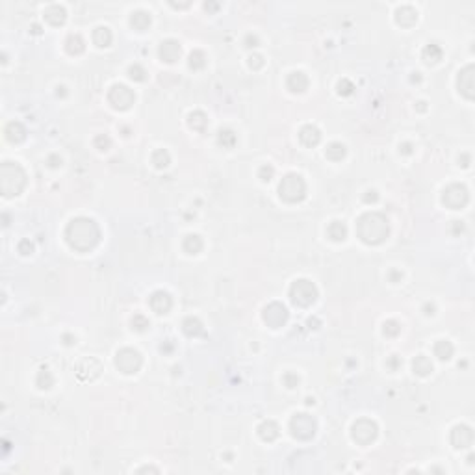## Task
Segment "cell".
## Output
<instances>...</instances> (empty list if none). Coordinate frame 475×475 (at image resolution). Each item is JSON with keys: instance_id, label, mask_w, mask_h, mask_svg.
<instances>
[{"instance_id": "277c9868", "label": "cell", "mask_w": 475, "mask_h": 475, "mask_svg": "<svg viewBox=\"0 0 475 475\" xmlns=\"http://www.w3.org/2000/svg\"><path fill=\"white\" fill-rule=\"evenodd\" d=\"M278 193H280V199L288 201V203L303 201L306 193L305 180L299 177V175H288V177L282 178V182L278 186Z\"/></svg>"}, {"instance_id": "ab89813d", "label": "cell", "mask_w": 475, "mask_h": 475, "mask_svg": "<svg viewBox=\"0 0 475 475\" xmlns=\"http://www.w3.org/2000/svg\"><path fill=\"white\" fill-rule=\"evenodd\" d=\"M273 175H275V169H273L271 165H264V167H260V171H258V177L262 178L264 182H270L271 178H273Z\"/></svg>"}, {"instance_id": "8992f818", "label": "cell", "mask_w": 475, "mask_h": 475, "mask_svg": "<svg viewBox=\"0 0 475 475\" xmlns=\"http://www.w3.org/2000/svg\"><path fill=\"white\" fill-rule=\"evenodd\" d=\"M290 429H291V434H293L295 438L310 440L314 434H316L318 425H316V419H314L312 416H308V414H297V416L291 418Z\"/></svg>"}, {"instance_id": "1f68e13d", "label": "cell", "mask_w": 475, "mask_h": 475, "mask_svg": "<svg viewBox=\"0 0 475 475\" xmlns=\"http://www.w3.org/2000/svg\"><path fill=\"white\" fill-rule=\"evenodd\" d=\"M440 58H442V49L438 45H427L423 49V60L427 64H434V62H438Z\"/></svg>"}, {"instance_id": "9a60e30c", "label": "cell", "mask_w": 475, "mask_h": 475, "mask_svg": "<svg viewBox=\"0 0 475 475\" xmlns=\"http://www.w3.org/2000/svg\"><path fill=\"white\" fill-rule=\"evenodd\" d=\"M160 56H162L163 62L173 64V62L178 60V56H180V45H178L175 39H167V41H163L162 47H160Z\"/></svg>"}, {"instance_id": "74e56055", "label": "cell", "mask_w": 475, "mask_h": 475, "mask_svg": "<svg viewBox=\"0 0 475 475\" xmlns=\"http://www.w3.org/2000/svg\"><path fill=\"white\" fill-rule=\"evenodd\" d=\"M128 74H130V78H132V80L143 82V80H145V74H147V72H145V69H143L141 65L136 64V65H132V67L128 69Z\"/></svg>"}, {"instance_id": "ffe728a7", "label": "cell", "mask_w": 475, "mask_h": 475, "mask_svg": "<svg viewBox=\"0 0 475 475\" xmlns=\"http://www.w3.org/2000/svg\"><path fill=\"white\" fill-rule=\"evenodd\" d=\"M45 17H47V21L52 22V24H62V22L65 21V9L62 6H58V4H52V6L47 7Z\"/></svg>"}, {"instance_id": "6da1fadb", "label": "cell", "mask_w": 475, "mask_h": 475, "mask_svg": "<svg viewBox=\"0 0 475 475\" xmlns=\"http://www.w3.org/2000/svg\"><path fill=\"white\" fill-rule=\"evenodd\" d=\"M65 238L71 247L78 249V251H87L99 243L100 230L93 219L78 217L69 223V227L65 230Z\"/></svg>"}, {"instance_id": "e0dca14e", "label": "cell", "mask_w": 475, "mask_h": 475, "mask_svg": "<svg viewBox=\"0 0 475 475\" xmlns=\"http://www.w3.org/2000/svg\"><path fill=\"white\" fill-rule=\"evenodd\" d=\"M288 87H290L293 93H303L308 87V78L305 76V72H291L288 76Z\"/></svg>"}, {"instance_id": "7dc6e473", "label": "cell", "mask_w": 475, "mask_h": 475, "mask_svg": "<svg viewBox=\"0 0 475 475\" xmlns=\"http://www.w3.org/2000/svg\"><path fill=\"white\" fill-rule=\"evenodd\" d=\"M401 152H405V154H410V152H412V147L408 145V143H405L403 147H401Z\"/></svg>"}, {"instance_id": "d6986e66", "label": "cell", "mask_w": 475, "mask_h": 475, "mask_svg": "<svg viewBox=\"0 0 475 475\" xmlns=\"http://www.w3.org/2000/svg\"><path fill=\"white\" fill-rule=\"evenodd\" d=\"M327 234L333 241H343L345 236H347V227L343 223H340V221H333L329 225V228H327Z\"/></svg>"}, {"instance_id": "7a4b0ae2", "label": "cell", "mask_w": 475, "mask_h": 475, "mask_svg": "<svg viewBox=\"0 0 475 475\" xmlns=\"http://www.w3.org/2000/svg\"><path fill=\"white\" fill-rule=\"evenodd\" d=\"M356 230H358V236H360V240L364 243L377 245V243L384 241V238L390 232V227H388V219L384 217L383 213L368 212L358 219Z\"/></svg>"}, {"instance_id": "7bdbcfd3", "label": "cell", "mask_w": 475, "mask_h": 475, "mask_svg": "<svg viewBox=\"0 0 475 475\" xmlns=\"http://www.w3.org/2000/svg\"><path fill=\"white\" fill-rule=\"evenodd\" d=\"M284 383H286L288 388H295L299 383V377L293 375V373H286V375H284Z\"/></svg>"}, {"instance_id": "83f0119b", "label": "cell", "mask_w": 475, "mask_h": 475, "mask_svg": "<svg viewBox=\"0 0 475 475\" xmlns=\"http://www.w3.org/2000/svg\"><path fill=\"white\" fill-rule=\"evenodd\" d=\"M343 156H345V147H343L341 143L334 141V143H331V145L327 147V158H329V160L338 162V160H341Z\"/></svg>"}, {"instance_id": "d590c367", "label": "cell", "mask_w": 475, "mask_h": 475, "mask_svg": "<svg viewBox=\"0 0 475 475\" xmlns=\"http://www.w3.org/2000/svg\"><path fill=\"white\" fill-rule=\"evenodd\" d=\"M219 141H221V145H225V147H234L236 134L232 132V130H221V132H219Z\"/></svg>"}, {"instance_id": "603a6c76", "label": "cell", "mask_w": 475, "mask_h": 475, "mask_svg": "<svg viewBox=\"0 0 475 475\" xmlns=\"http://www.w3.org/2000/svg\"><path fill=\"white\" fill-rule=\"evenodd\" d=\"M434 355L438 356L440 360H449L453 355V345L447 340H440L434 343Z\"/></svg>"}, {"instance_id": "2e32d148", "label": "cell", "mask_w": 475, "mask_h": 475, "mask_svg": "<svg viewBox=\"0 0 475 475\" xmlns=\"http://www.w3.org/2000/svg\"><path fill=\"white\" fill-rule=\"evenodd\" d=\"M299 139L305 143L306 147H314V145H318L319 139H321V134H319V130L314 125H306V127L301 128V132H299Z\"/></svg>"}, {"instance_id": "bcb514c9", "label": "cell", "mask_w": 475, "mask_h": 475, "mask_svg": "<svg viewBox=\"0 0 475 475\" xmlns=\"http://www.w3.org/2000/svg\"><path fill=\"white\" fill-rule=\"evenodd\" d=\"M368 195H364V201L366 203H375L377 201V192H373V190H369V192H366Z\"/></svg>"}, {"instance_id": "c3c4849f", "label": "cell", "mask_w": 475, "mask_h": 475, "mask_svg": "<svg viewBox=\"0 0 475 475\" xmlns=\"http://www.w3.org/2000/svg\"><path fill=\"white\" fill-rule=\"evenodd\" d=\"M137 472H158L156 468H141V470H137Z\"/></svg>"}, {"instance_id": "60d3db41", "label": "cell", "mask_w": 475, "mask_h": 475, "mask_svg": "<svg viewBox=\"0 0 475 475\" xmlns=\"http://www.w3.org/2000/svg\"><path fill=\"white\" fill-rule=\"evenodd\" d=\"M353 89H355V85L351 84L349 80H341L340 84H338V93H340V95H351Z\"/></svg>"}, {"instance_id": "f35d334b", "label": "cell", "mask_w": 475, "mask_h": 475, "mask_svg": "<svg viewBox=\"0 0 475 475\" xmlns=\"http://www.w3.org/2000/svg\"><path fill=\"white\" fill-rule=\"evenodd\" d=\"M132 327H134L136 331H145V329L149 327V319L143 318V316H139V314H137V316H134V318H132Z\"/></svg>"}, {"instance_id": "484cf974", "label": "cell", "mask_w": 475, "mask_h": 475, "mask_svg": "<svg viewBox=\"0 0 475 475\" xmlns=\"http://www.w3.org/2000/svg\"><path fill=\"white\" fill-rule=\"evenodd\" d=\"M93 41L97 43L99 47H108L110 41H112V32H110L106 26H100V28L95 30V34H93Z\"/></svg>"}, {"instance_id": "4fadbf2b", "label": "cell", "mask_w": 475, "mask_h": 475, "mask_svg": "<svg viewBox=\"0 0 475 475\" xmlns=\"http://www.w3.org/2000/svg\"><path fill=\"white\" fill-rule=\"evenodd\" d=\"M474 89H475L474 67H472V65H468V67H466V69L461 72V76H459V91H461L464 97L474 99Z\"/></svg>"}, {"instance_id": "ee69618b", "label": "cell", "mask_w": 475, "mask_h": 475, "mask_svg": "<svg viewBox=\"0 0 475 475\" xmlns=\"http://www.w3.org/2000/svg\"><path fill=\"white\" fill-rule=\"evenodd\" d=\"M32 249H34V245H32L30 241H26V240H24L21 245H19V251H21L22 255H28V253H32Z\"/></svg>"}, {"instance_id": "d6a6232c", "label": "cell", "mask_w": 475, "mask_h": 475, "mask_svg": "<svg viewBox=\"0 0 475 475\" xmlns=\"http://www.w3.org/2000/svg\"><path fill=\"white\" fill-rule=\"evenodd\" d=\"M152 163L156 165L158 169H162V167H167L169 165V152L163 149H158L154 154H152Z\"/></svg>"}, {"instance_id": "8fae6325", "label": "cell", "mask_w": 475, "mask_h": 475, "mask_svg": "<svg viewBox=\"0 0 475 475\" xmlns=\"http://www.w3.org/2000/svg\"><path fill=\"white\" fill-rule=\"evenodd\" d=\"M288 319V310L286 306L280 305V303H271V305L266 306L264 310V321L271 327H280L286 323Z\"/></svg>"}, {"instance_id": "5b68a950", "label": "cell", "mask_w": 475, "mask_h": 475, "mask_svg": "<svg viewBox=\"0 0 475 475\" xmlns=\"http://www.w3.org/2000/svg\"><path fill=\"white\" fill-rule=\"evenodd\" d=\"M290 297H291V301H293L295 305L308 306V305H312L314 301H316V297H318V290H316V286H314L310 280L301 278V280H297V282L291 284Z\"/></svg>"}, {"instance_id": "52a82bcc", "label": "cell", "mask_w": 475, "mask_h": 475, "mask_svg": "<svg viewBox=\"0 0 475 475\" xmlns=\"http://www.w3.org/2000/svg\"><path fill=\"white\" fill-rule=\"evenodd\" d=\"M143 358L141 355L136 351V349H121L117 356H115V366L123 371V373H136L137 369L141 368Z\"/></svg>"}, {"instance_id": "9c48e42d", "label": "cell", "mask_w": 475, "mask_h": 475, "mask_svg": "<svg viewBox=\"0 0 475 475\" xmlns=\"http://www.w3.org/2000/svg\"><path fill=\"white\" fill-rule=\"evenodd\" d=\"M442 203L449 206L451 210H459L468 203V190L462 184H451L444 190L442 195Z\"/></svg>"}, {"instance_id": "d4e9b609", "label": "cell", "mask_w": 475, "mask_h": 475, "mask_svg": "<svg viewBox=\"0 0 475 475\" xmlns=\"http://www.w3.org/2000/svg\"><path fill=\"white\" fill-rule=\"evenodd\" d=\"M182 329L188 336H199L203 333V323L197 318H186L184 323H182Z\"/></svg>"}, {"instance_id": "f546056e", "label": "cell", "mask_w": 475, "mask_h": 475, "mask_svg": "<svg viewBox=\"0 0 475 475\" xmlns=\"http://www.w3.org/2000/svg\"><path fill=\"white\" fill-rule=\"evenodd\" d=\"M407 17H408V22H410V24H414V22L418 21V13H416L410 6L399 7V9H397V22H399V24H405V19H407Z\"/></svg>"}, {"instance_id": "cb8c5ba5", "label": "cell", "mask_w": 475, "mask_h": 475, "mask_svg": "<svg viewBox=\"0 0 475 475\" xmlns=\"http://www.w3.org/2000/svg\"><path fill=\"white\" fill-rule=\"evenodd\" d=\"M414 371L418 373V375H421V377H425V375H429L431 371H433V364H431V360L427 358V356H423V355H419V356H416V360H414Z\"/></svg>"}, {"instance_id": "44dd1931", "label": "cell", "mask_w": 475, "mask_h": 475, "mask_svg": "<svg viewBox=\"0 0 475 475\" xmlns=\"http://www.w3.org/2000/svg\"><path fill=\"white\" fill-rule=\"evenodd\" d=\"M24 134H26V130H24V127H22L21 123H9L6 127V136L9 141H15L19 143L24 139Z\"/></svg>"}, {"instance_id": "4dcf8cb0", "label": "cell", "mask_w": 475, "mask_h": 475, "mask_svg": "<svg viewBox=\"0 0 475 475\" xmlns=\"http://www.w3.org/2000/svg\"><path fill=\"white\" fill-rule=\"evenodd\" d=\"M206 125H208V119H206V115L203 114V112H193V114H190V127H192L193 130L203 132L206 128Z\"/></svg>"}, {"instance_id": "ac0fdd59", "label": "cell", "mask_w": 475, "mask_h": 475, "mask_svg": "<svg viewBox=\"0 0 475 475\" xmlns=\"http://www.w3.org/2000/svg\"><path fill=\"white\" fill-rule=\"evenodd\" d=\"M258 434H260V438L266 440V442H273V440L278 436V425L275 423V421H264L262 425L258 427Z\"/></svg>"}, {"instance_id": "b9f144b4", "label": "cell", "mask_w": 475, "mask_h": 475, "mask_svg": "<svg viewBox=\"0 0 475 475\" xmlns=\"http://www.w3.org/2000/svg\"><path fill=\"white\" fill-rule=\"evenodd\" d=\"M95 145H97L100 150H106L108 147L112 145V141H110V137H108V136H99V137L95 139Z\"/></svg>"}, {"instance_id": "ba28073f", "label": "cell", "mask_w": 475, "mask_h": 475, "mask_svg": "<svg viewBox=\"0 0 475 475\" xmlns=\"http://www.w3.org/2000/svg\"><path fill=\"white\" fill-rule=\"evenodd\" d=\"M108 100L112 102V106L115 110H128V108L134 104L136 95L134 91L127 87L125 84H115L112 89H110V95H108Z\"/></svg>"}, {"instance_id": "f1b7e54d", "label": "cell", "mask_w": 475, "mask_h": 475, "mask_svg": "<svg viewBox=\"0 0 475 475\" xmlns=\"http://www.w3.org/2000/svg\"><path fill=\"white\" fill-rule=\"evenodd\" d=\"M184 249L190 255H197L199 251L203 249V240H201L197 234H190L184 240Z\"/></svg>"}, {"instance_id": "836d02e7", "label": "cell", "mask_w": 475, "mask_h": 475, "mask_svg": "<svg viewBox=\"0 0 475 475\" xmlns=\"http://www.w3.org/2000/svg\"><path fill=\"white\" fill-rule=\"evenodd\" d=\"M52 384H54V377L50 375V371L49 369H41L39 375H37V386L47 390V388H50Z\"/></svg>"}, {"instance_id": "3957f363", "label": "cell", "mask_w": 475, "mask_h": 475, "mask_svg": "<svg viewBox=\"0 0 475 475\" xmlns=\"http://www.w3.org/2000/svg\"><path fill=\"white\" fill-rule=\"evenodd\" d=\"M26 184V175L22 171L21 165L11 162H6L2 165L0 171V186H2V193L9 197V195H19L22 192V188Z\"/></svg>"}, {"instance_id": "e575fe53", "label": "cell", "mask_w": 475, "mask_h": 475, "mask_svg": "<svg viewBox=\"0 0 475 475\" xmlns=\"http://www.w3.org/2000/svg\"><path fill=\"white\" fill-rule=\"evenodd\" d=\"M204 65H206L204 52H201V50L192 52V56H190V67H192V69H203Z\"/></svg>"}, {"instance_id": "5bb4252c", "label": "cell", "mask_w": 475, "mask_h": 475, "mask_svg": "<svg viewBox=\"0 0 475 475\" xmlns=\"http://www.w3.org/2000/svg\"><path fill=\"white\" fill-rule=\"evenodd\" d=\"M171 306H173V301H171L167 291H156V293H152V297H150V308L156 314H167L171 310Z\"/></svg>"}, {"instance_id": "8d00e7d4", "label": "cell", "mask_w": 475, "mask_h": 475, "mask_svg": "<svg viewBox=\"0 0 475 475\" xmlns=\"http://www.w3.org/2000/svg\"><path fill=\"white\" fill-rule=\"evenodd\" d=\"M383 333L386 334V336H397V334L401 333V325H399L397 321H394V319H390V321L384 323Z\"/></svg>"}, {"instance_id": "4316f807", "label": "cell", "mask_w": 475, "mask_h": 475, "mask_svg": "<svg viewBox=\"0 0 475 475\" xmlns=\"http://www.w3.org/2000/svg\"><path fill=\"white\" fill-rule=\"evenodd\" d=\"M130 22H132V26H134L136 30H145L147 26L150 24V17L149 13H145V11H136L134 15H132V19H130Z\"/></svg>"}, {"instance_id": "f6af8a7d", "label": "cell", "mask_w": 475, "mask_h": 475, "mask_svg": "<svg viewBox=\"0 0 475 475\" xmlns=\"http://www.w3.org/2000/svg\"><path fill=\"white\" fill-rule=\"evenodd\" d=\"M253 64H256V67H262V65H264L262 56H251V58H249V65L253 67Z\"/></svg>"}, {"instance_id": "30bf717a", "label": "cell", "mask_w": 475, "mask_h": 475, "mask_svg": "<svg viewBox=\"0 0 475 475\" xmlns=\"http://www.w3.org/2000/svg\"><path fill=\"white\" fill-rule=\"evenodd\" d=\"M353 440L362 444V446H368L369 442H373L377 438V425L375 421H371L368 418L358 419L355 425H353Z\"/></svg>"}, {"instance_id": "7c38bea8", "label": "cell", "mask_w": 475, "mask_h": 475, "mask_svg": "<svg viewBox=\"0 0 475 475\" xmlns=\"http://www.w3.org/2000/svg\"><path fill=\"white\" fill-rule=\"evenodd\" d=\"M472 442H474V433L468 425H457L451 431V444L457 449H464V447L472 446Z\"/></svg>"}, {"instance_id": "7402d4cb", "label": "cell", "mask_w": 475, "mask_h": 475, "mask_svg": "<svg viewBox=\"0 0 475 475\" xmlns=\"http://www.w3.org/2000/svg\"><path fill=\"white\" fill-rule=\"evenodd\" d=\"M65 49H67V52L69 54H80V52H84V39L78 36V34H71V36L67 37V41H65Z\"/></svg>"}]
</instances>
